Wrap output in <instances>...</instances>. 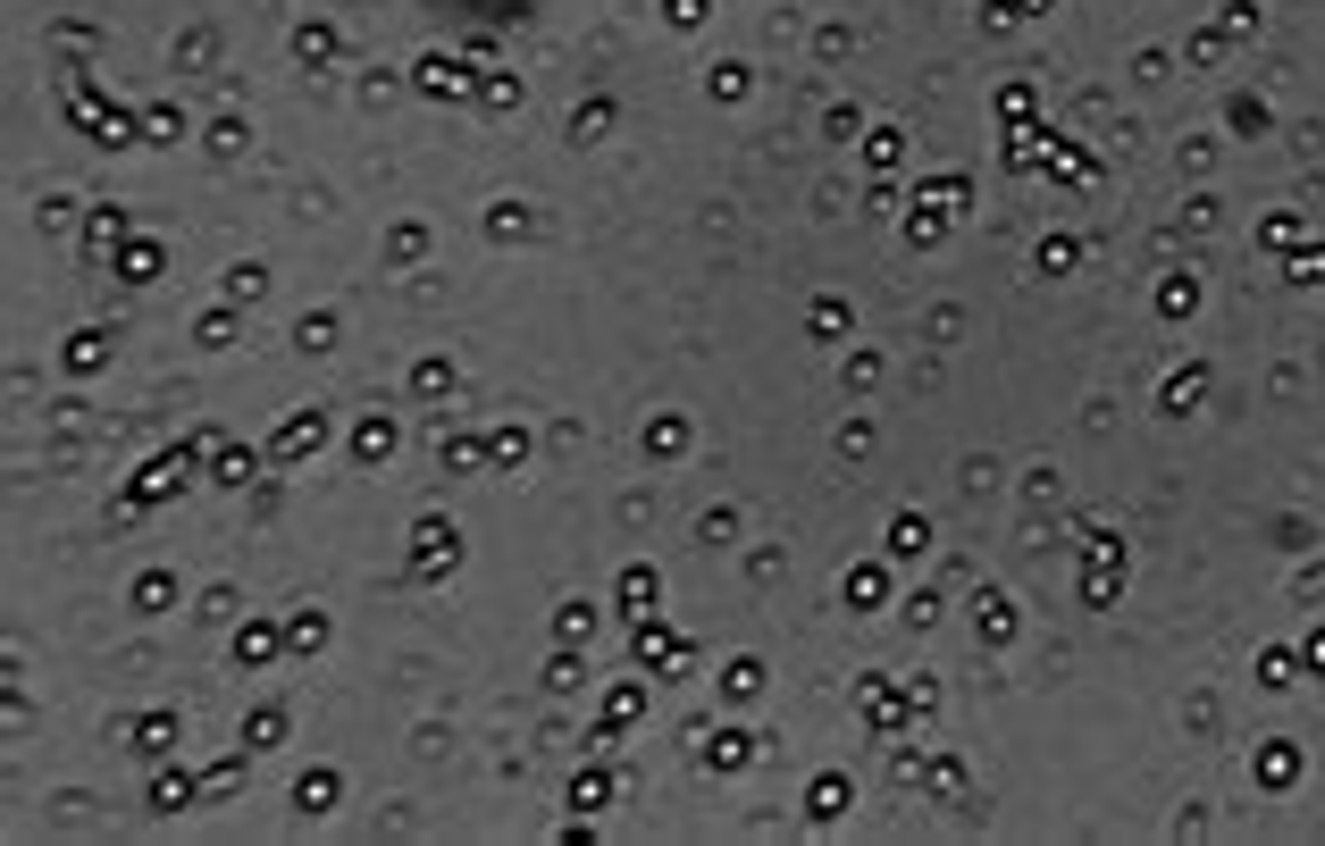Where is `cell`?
Wrapping results in <instances>:
<instances>
[{"label": "cell", "mask_w": 1325, "mask_h": 846, "mask_svg": "<svg viewBox=\"0 0 1325 846\" xmlns=\"http://www.w3.org/2000/svg\"><path fill=\"white\" fill-rule=\"evenodd\" d=\"M848 595H856V612H872L881 603V570H848Z\"/></svg>", "instance_id": "cell-26"}, {"label": "cell", "mask_w": 1325, "mask_h": 846, "mask_svg": "<svg viewBox=\"0 0 1325 846\" xmlns=\"http://www.w3.org/2000/svg\"><path fill=\"white\" fill-rule=\"evenodd\" d=\"M412 84H419L428 101H454V93H471V68H462V59H445V51H428Z\"/></svg>", "instance_id": "cell-4"}, {"label": "cell", "mask_w": 1325, "mask_h": 846, "mask_svg": "<svg viewBox=\"0 0 1325 846\" xmlns=\"http://www.w3.org/2000/svg\"><path fill=\"white\" fill-rule=\"evenodd\" d=\"M655 595H662L655 570H621V603H629V612H655Z\"/></svg>", "instance_id": "cell-13"}, {"label": "cell", "mask_w": 1325, "mask_h": 846, "mask_svg": "<svg viewBox=\"0 0 1325 846\" xmlns=\"http://www.w3.org/2000/svg\"><path fill=\"white\" fill-rule=\"evenodd\" d=\"M176 746V713H143L134 721V754H169Z\"/></svg>", "instance_id": "cell-10"}, {"label": "cell", "mask_w": 1325, "mask_h": 846, "mask_svg": "<svg viewBox=\"0 0 1325 846\" xmlns=\"http://www.w3.org/2000/svg\"><path fill=\"white\" fill-rule=\"evenodd\" d=\"M923 546H931V520H923V511H898V520H890V553L907 562V553H923Z\"/></svg>", "instance_id": "cell-9"}, {"label": "cell", "mask_w": 1325, "mask_h": 846, "mask_svg": "<svg viewBox=\"0 0 1325 846\" xmlns=\"http://www.w3.org/2000/svg\"><path fill=\"white\" fill-rule=\"evenodd\" d=\"M721 687H730V696H756V687H763V662H730V671H721Z\"/></svg>", "instance_id": "cell-21"}, {"label": "cell", "mask_w": 1325, "mask_h": 846, "mask_svg": "<svg viewBox=\"0 0 1325 846\" xmlns=\"http://www.w3.org/2000/svg\"><path fill=\"white\" fill-rule=\"evenodd\" d=\"M101 353H110V344H101V327H84V336L68 344V369H101Z\"/></svg>", "instance_id": "cell-19"}, {"label": "cell", "mask_w": 1325, "mask_h": 846, "mask_svg": "<svg viewBox=\"0 0 1325 846\" xmlns=\"http://www.w3.org/2000/svg\"><path fill=\"white\" fill-rule=\"evenodd\" d=\"M269 654H277V638H269V629H244V638H235V662H269Z\"/></svg>", "instance_id": "cell-27"}, {"label": "cell", "mask_w": 1325, "mask_h": 846, "mask_svg": "<svg viewBox=\"0 0 1325 846\" xmlns=\"http://www.w3.org/2000/svg\"><path fill=\"white\" fill-rule=\"evenodd\" d=\"M478 101L487 110H520V75H478Z\"/></svg>", "instance_id": "cell-15"}, {"label": "cell", "mask_w": 1325, "mask_h": 846, "mask_svg": "<svg viewBox=\"0 0 1325 846\" xmlns=\"http://www.w3.org/2000/svg\"><path fill=\"white\" fill-rule=\"evenodd\" d=\"M320 445H327V419L320 411H294L277 428V461H303V452H320Z\"/></svg>", "instance_id": "cell-5"}, {"label": "cell", "mask_w": 1325, "mask_h": 846, "mask_svg": "<svg viewBox=\"0 0 1325 846\" xmlns=\"http://www.w3.org/2000/svg\"><path fill=\"white\" fill-rule=\"evenodd\" d=\"M127 235V210H93V244H118Z\"/></svg>", "instance_id": "cell-33"}, {"label": "cell", "mask_w": 1325, "mask_h": 846, "mask_svg": "<svg viewBox=\"0 0 1325 846\" xmlns=\"http://www.w3.org/2000/svg\"><path fill=\"white\" fill-rule=\"evenodd\" d=\"M303 344H311V353H327V344H336V319H327V310H311V319H303Z\"/></svg>", "instance_id": "cell-32"}, {"label": "cell", "mask_w": 1325, "mask_h": 846, "mask_svg": "<svg viewBox=\"0 0 1325 846\" xmlns=\"http://www.w3.org/2000/svg\"><path fill=\"white\" fill-rule=\"evenodd\" d=\"M327 796H336V772H311L303 788H294V805H303V813H327Z\"/></svg>", "instance_id": "cell-18"}, {"label": "cell", "mask_w": 1325, "mask_h": 846, "mask_svg": "<svg viewBox=\"0 0 1325 846\" xmlns=\"http://www.w3.org/2000/svg\"><path fill=\"white\" fill-rule=\"evenodd\" d=\"M152 805H160V813H176V805H193V779H185V772H176V779H152Z\"/></svg>", "instance_id": "cell-20"}, {"label": "cell", "mask_w": 1325, "mask_h": 846, "mask_svg": "<svg viewBox=\"0 0 1325 846\" xmlns=\"http://www.w3.org/2000/svg\"><path fill=\"white\" fill-rule=\"evenodd\" d=\"M839 327H848V302L822 294V302H815V336H839Z\"/></svg>", "instance_id": "cell-24"}, {"label": "cell", "mask_w": 1325, "mask_h": 846, "mask_svg": "<svg viewBox=\"0 0 1325 846\" xmlns=\"http://www.w3.org/2000/svg\"><path fill=\"white\" fill-rule=\"evenodd\" d=\"M412 386H419V395H454V360H419Z\"/></svg>", "instance_id": "cell-17"}, {"label": "cell", "mask_w": 1325, "mask_h": 846, "mask_svg": "<svg viewBox=\"0 0 1325 846\" xmlns=\"http://www.w3.org/2000/svg\"><path fill=\"white\" fill-rule=\"evenodd\" d=\"M261 285H269L261 268H235V277H227V302H252V294H261Z\"/></svg>", "instance_id": "cell-34"}, {"label": "cell", "mask_w": 1325, "mask_h": 846, "mask_svg": "<svg viewBox=\"0 0 1325 846\" xmlns=\"http://www.w3.org/2000/svg\"><path fill=\"white\" fill-rule=\"evenodd\" d=\"M864 151H872V169H898V151H907V143H898V126H872Z\"/></svg>", "instance_id": "cell-22"}, {"label": "cell", "mask_w": 1325, "mask_h": 846, "mask_svg": "<svg viewBox=\"0 0 1325 846\" xmlns=\"http://www.w3.org/2000/svg\"><path fill=\"white\" fill-rule=\"evenodd\" d=\"M705 754H714L721 772H747V763H756V737H747V730H714V746H705Z\"/></svg>", "instance_id": "cell-8"}, {"label": "cell", "mask_w": 1325, "mask_h": 846, "mask_svg": "<svg viewBox=\"0 0 1325 846\" xmlns=\"http://www.w3.org/2000/svg\"><path fill=\"white\" fill-rule=\"evenodd\" d=\"M605 126H613V110H605V101H587V110H570V143H596Z\"/></svg>", "instance_id": "cell-16"}, {"label": "cell", "mask_w": 1325, "mask_h": 846, "mask_svg": "<svg viewBox=\"0 0 1325 846\" xmlns=\"http://www.w3.org/2000/svg\"><path fill=\"white\" fill-rule=\"evenodd\" d=\"M244 737H252V746H277V737H285V713H252Z\"/></svg>", "instance_id": "cell-29"}, {"label": "cell", "mask_w": 1325, "mask_h": 846, "mask_svg": "<svg viewBox=\"0 0 1325 846\" xmlns=\"http://www.w3.org/2000/svg\"><path fill=\"white\" fill-rule=\"evenodd\" d=\"M294 51H303V68H320V59H336V26H303V34H294Z\"/></svg>", "instance_id": "cell-14"}, {"label": "cell", "mask_w": 1325, "mask_h": 846, "mask_svg": "<svg viewBox=\"0 0 1325 846\" xmlns=\"http://www.w3.org/2000/svg\"><path fill=\"white\" fill-rule=\"evenodd\" d=\"M848 805H856V788H848L839 772H822V779H815V796H806V813H815V822H839Z\"/></svg>", "instance_id": "cell-6"}, {"label": "cell", "mask_w": 1325, "mask_h": 846, "mask_svg": "<svg viewBox=\"0 0 1325 846\" xmlns=\"http://www.w3.org/2000/svg\"><path fill=\"white\" fill-rule=\"evenodd\" d=\"M579 679H587L579 654H554V662H546V687H579Z\"/></svg>", "instance_id": "cell-28"}, {"label": "cell", "mask_w": 1325, "mask_h": 846, "mask_svg": "<svg viewBox=\"0 0 1325 846\" xmlns=\"http://www.w3.org/2000/svg\"><path fill=\"white\" fill-rule=\"evenodd\" d=\"M487 452H495V461H504V470H512V461H520V452H529V436H520V428H495V436H487Z\"/></svg>", "instance_id": "cell-25"}, {"label": "cell", "mask_w": 1325, "mask_h": 846, "mask_svg": "<svg viewBox=\"0 0 1325 846\" xmlns=\"http://www.w3.org/2000/svg\"><path fill=\"white\" fill-rule=\"evenodd\" d=\"M462 562V537L454 520H419V553H412V579H436V570H454Z\"/></svg>", "instance_id": "cell-3"}, {"label": "cell", "mask_w": 1325, "mask_h": 846, "mask_svg": "<svg viewBox=\"0 0 1325 846\" xmlns=\"http://www.w3.org/2000/svg\"><path fill=\"white\" fill-rule=\"evenodd\" d=\"M118 277H127V285H152L160 277V244H127V252H118Z\"/></svg>", "instance_id": "cell-11"}, {"label": "cell", "mask_w": 1325, "mask_h": 846, "mask_svg": "<svg viewBox=\"0 0 1325 846\" xmlns=\"http://www.w3.org/2000/svg\"><path fill=\"white\" fill-rule=\"evenodd\" d=\"M1015 9H1049V0H1015Z\"/></svg>", "instance_id": "cell-36"}, {"label": "cell", "mask_w": 1325, "mask_h": 846, "mask_svg": "<svg viewBox=\"0 0 1325 846\" xmlns=\"http://www.w3.org/2000/svg\"><path fill=\"white\" fill-rule=\"evenodd\" d=\"M285 638H294V645H320L327 621H320V612H294V621H285Z\"/></svg>", "instance_id": "cell-30"}, {"label": "cell", "mask_w": 1325, "mask_h": 846, "mask_svg": "<svg viewBox=\"0 0 1325 846\" xmlns=\"http://www.w3.org/2000/svg\"><path fill=\"white\" fill-rule=\"evenodd\" d=\"M353 452H361V461H370V470H378L386 452H395V419H378V411H370V419H361V428H353Z\"/></svg>", "instance_id": "cell-7"}, {"label": "cell", "mask_w": 1325, "mask_h": 846, "mask_svg": "<svg viewBox=\"0 0 1325 846\" xmlns=\"http://www.w3.org/2000/svg\"><path fill=\"white\" fill-rule=\"evenodd\" d=\"M193 452H202V445H193ZM193 452H160L152 470H143V478H134V487H127V503H118V511H143V503H160V495H169V487H185V470H193Z\"/></svg>", "instance_id": "cell-2"}, {"label": "cell", "mask_w": 1325, "mask_h": 846, "mask_svg": "<svg viewBox=\"0 0 1325 846\" xmlns=\"http://www.w3.org/2000/svg\"><path fill=\"white\" fill-rule=\"evenodd\" d=\"M252 470H261V461H252V452H235V445H219V478H227V487H244V478Z\"/></svg>", "instance_id": "cell-23"}, {"label": "cell", "mask_w": 1325, "mask_h": 846, "mask_svg": "<svg viewBox=\"0 0 1325 846\" xmlns=\"http://www.w3.org/2000/svg\"><path fill=\"white\" fill-rule=\"evenodd\" d=\"M705 18V0H671V26H697Z\"/></svg>", "instance_id": "cell-35"}, {"label": "cell", "mask_w": 1325, "mask_h": 846, "mask_svg": "<svg viewBox=\"0 0 1325 846\" xmlns=\"http://www.w3.org/2000/svg\"><path fill=\"white\" fill-rule=\"evenodd\" d=\"M143 126H152V143H176V134H185V110H152Z\"/></svg>", "instance_id": "cell-31"}, {"label": "cell", "mask_w": 1325, "mask_h": 846, "mask_svg": "<svg viewBox=\"0 0 1325 846\" xmlns=\"http://www.w3.org/2000/svg\"><path fill=\"white\" fill-rule=\"evenodd\" d=\"M629 654H638L646 671H662V679H680V671H688V645L671 638L655 612H638V629H629Z\"/></svg>", "instance_id": "cell-1"}, {"label": "cell", "mask_w": 1325, "mask_h": 846, "mask_svg": "<svg viewBox=\"0 0 1325 846\" xmlns=\"http://www.w3.org/2000/svg\"><path fill=\"white\" fill-rule=\"evenodd\" d=\"M169 595H176L169 570H143V579H134V612H169Z\"/></svg>", "instance_id": "cell-12"}]
</instances>
